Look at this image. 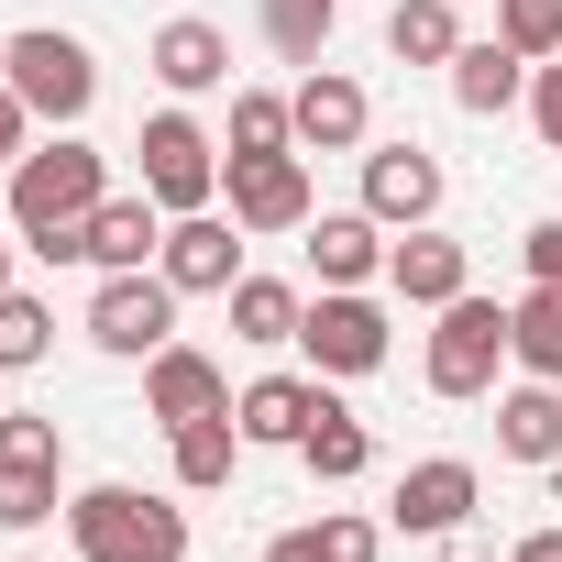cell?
<instances>
[{
    "instance_id": "obj_1",
    "label": "cell",
    "mask_w": 562,
    "mask_h": 562,
    "mask_svg": "<svg viewBox=\"0 0 562 562\" xmlns=\"http://www.w3.org/2000/svg\"><path fill=\"white\" fill-rule=\"evenodd\" d=\"M67 540H78V562H188V507H166L144 485H78Z\"/></svg>"
},
{
    "instance_id": "obj_2",
    "label": "cell",
    "mask_w": 562,
    "mask_h": 562,
    "mask_svg": "<svg viewBox=\"0 0 562 562\" xmlns=\"http://www.w3.org/2000/svg\"><path fill=\"white\" fill-rule=\"evenodd\" d=\"M100 199H111V166H100V144H78V133H56V144H34V155L12 166V232H23V243L78 232Z\"/></svg>"
},
{
    "instance_id": "obj_3",
    "label": "cell",
    "mask_w": 562,
    "mask_h": 562,
    "mask_svg": "<svg viewBox=\"0 0 562 562\" xmlns=\"http://www.w3.org/2000/svg\"><path fill=\"white\" fill-rule=\"evenodd\" d=\"M0 89H12V100H23L34 122L78 133V122H89V100H100V56H89L78 34L34 23V34H12V45H0Z\"/></svg>"
},
{
    "instance_id": "obj_4",
    "label": "cell",
    "mask_w": 562,
    "mask_h": 562,
    "mask_svg": "<svg viewBox=\"0 0 562 562\" xmlns=\"http://www.w3.org/2000/svg\"><path fill=\"white\" fill-rule=\"evenodd\" d=\"M496 364H518V342H507V310L496 299H452L441 310V331H430V397H496Z\"/></svg>"
},
{
    "instance_id": "obj_5",
    "label": "cell",
    "mask_w": 562,
    "mask_h": 562,
    "mask_svg": "<svg viewBox=\"0 0 562 562\" xmlns=\"http://www.w3.org/2000/svg\"><path fill=\"white\" fill-rule=\"evenodd\" d=\"M56 474H67L56 419L0 408V529H45V518H56Z\"/></svg>"
},
{
    "instance_id": "obj_6",
    "label": "cell",
    "mask_w": 562,
    "mask_h": 562,
    "mask_svg": "<svg viewBox=\"0 0 562 562\" xmlns=\"http://www.w3.org/2000/svg\"><path fill=\"white\" fill-rule=\"evenodd\" d=\"M133 155H144V199H155V210H210V199H221V166H232L188 111H155Z\"/></svg>"
},
{
    "instance_id": "obj_7",
    "label": "cell",
    "mask_w": 562,
    "mask_h": 562,
    "mask_svg": "<svg viewBox=\"0 0 562 562\" xmlns=\"http://www.w3.org/2000/svg\"><path fill=\"white\" fill-rule=\"evenodd\" d=\"M89 342L100 353H166L177 342V288H166V276L155 265H133V276H100V299H89Z\"/></svg>"
},
{
    "instance_id": "obj_8",
    "label": "cell",
    "mask_w": 562,
    "mask_h": 562,
    "mask_svg": "<svg viewBox=\"0 0 562 562\" xmlns=\"http://www.w3.org/2000/svg\"><path fill=\"white\" fill-rule=\"evenodd\" d=\"M155 276H166L177 299H232V288H243V221H221V210H177Z\"/></svg>"
},
{
    "instance_id": "obj_9",
    "label": "cell",
    "mask_w": 562,
    "mask_h": 562,
    "mask_svg": "<svg viewBox=\"0 0 562 562\" xmlns=\"http://www.w3.org/2000/svg\"><path fill=\"white\" fill-rule=\"evenodd\" d=\"M299 353H310L321 375H375V364H386V310H375L364 288H321L310 321H299Z\"/></svg>"
},
{
    "instance_id": "obj_10",
    "label": "cell",
    "mask_w": 562,
    "mask_h": 562,
    "mask_svg": "<svg viewBox=\"0 0 562 562\" xmlns=\"http://www.w3.org/2000/svg\"><path fill=\"white\" fill-rule=\"evenodd\" d=\"M221 199H232V221L243 232H310V155H243V166H221Z\"/></svg>"
},
{
    "instance_id": "obj_11",
    "label": "cell",
    "mask_w": 562,
    "mask_h": 562,
    "mask_svg": "<svg viewBox=\"0 0 562 562\" xmlns=\"http://www.w3.org/2000/svg\"><path fill=\"white\" fill-rule=\"evenodd\" d=\"M364 210H375L386 232H419V221L441 210V155H430V144H375V155H364Z\"/></svg>"
},
{
    "instance_id": "obj_12",
    "label": "cell",
    "mask_w": 562,
    "mask_h": 562,
    "mask_svg": "<svg viewBox=\"0 0 562 562\" xmlns=\"http://www.w3.org/2000/svg\"><path fill=\"white\" fill-rule=\"evenodd\" d=\"M474 496H485V485H474V463H463V452H430V463H408V474H397V507H386V518H397L408 540H441V529H463V518H474Z\"/></svg>"
},
{
    "instance_id": "obj_13",
    "label": "cell",
    "mask_w": 562,
    "mask_h": 562,
    "mask_svg": "<svg viewBox=\"0 0 562 562\" xmlns=\"http://www.w3.org/2000/svg\"><path fill=\"white\" fill-rule=\"evenodd\" d=\"M166 254V210L133 188V199H100L89 221H78V265H100V276H133V265H155Z\"/></svg>"
},
{
    "instance_id": "obj_14",
    "label": "cell",
    "mask_w": 562,
    "mask_h": 562,
    "mask_svg": "<svg viewBox=\"0 0 562 562\" xmlns=\"http://www.w3.org/2000/svg\"><path fill=\"white\" fill-rule=\"evenodd\" d=\"M386 288H397L408 310H452V299L474 288V254H463L452 232H430V221H419L408 243H386Z\"/></svg>"
},
{
    "instance_id": "obj_15",
    "label": "cell",
    "mask_w": 562,
    "mask_h": 562,
    "mask_svg": "<svg viewBox=\"0 0 562 562\" xmlns=\"http://www.w3.org/2000/svg\"><path fill=\"white\" fill-rule=\"evenodd\" d=\"M321 397H331L321 375H254V386L232 397V419H243V441H254V452H299V441H310V419H321Z\"/></svg>"
},
{
    "instance_id": "obj_16",
    "label": "cell",
    "mask_w": 562,
    "mask_h": 562,
    "mask_svg": "<svg viewBox=\"0 0 562 562\" xmlns=\"http://www.w3.org/2000/svg\"><path fill=\"white\" fill-rule=\"evenodd\" d=\"M288 111H299V144H310V155H353V144L375 133V100H364L342 67H310Z\"/></svg>"
},
{
    "instance_id": "obj_17",
    "label": "cell",
    "mask_w": 562,
    "mask_h": 562,
    "mask_svg": "<svg viewBox=\"0 0 562 562\" xmlns=\"http://www.w3.org/2000/svg\"><path fill=\"white\" fill-rule=\"evenodd\" d=\"M221 408H232V375H221L210 353L166 342V353L144 364V419H166V430H177V419H221Z\"/></svg>"
},
{
    "instance_id": "obj_18",
    "label": "cell",
    "mask_w": 562,
    "mask_h": 562,
    "mask_svg": "<svg viewBox=\"0 0 562 562\" xmlns=\"http://www.w3.org/2000/svg\"><path fill=\"white\" fill-rule=\"evenodd\" d=\"M310 276H321V288L386 276V221L375 210H310Z\"/></svg>"
},
{
    "instance_id": "obj_19",
    "label": "cell",
    "mask_w": 562,
    "mask_h": 562,
    "mask_svg": "<svg viewBox=\"0 0 562 562\" xmlns=\"http://www.w3.org/2000/svg\"><path fill=\"white\" fill-rule=\"evenodd\" d=\"M155 78H166L177 100L232 89V34H221V23H199V12H188V23H166V34H155Z\"/></svg>"
},
{
    "instance_id": "obj_20",
    "label": "cell",
    "mask_w": 562,
    "mask_h": 562,
    "mask_svg": "<svg viewBox=\"0 0 562 562\" xmlns=\"http://www.w3.org/2000/svg\"><path fill=\"white\" fill-rule=\"evenodd\" d=\"M518 100H529V56H518L507 34H485V45H463V56H452V111L496 122V111H518Z\"/></svg>"
},
{
    "instance_id": "obj_21",
    "label": "cell",
    "mask_w": 562,
    "mask_h": 562,
    "mask_svg": "<svg viewBox=\"0 0 562 562\" xmlns=\"http://www.w3.org/2000/svg\"><path fill=\"white\" fill-rule=\"evenodd\" d=\"M496 452L507 463H562V386H540V375L496 386Z\"/></svg>"
},
{
    "instance_id": "obj_22",
    "label": "cell",
    "mask_w": 562,
    "mask_h": 562,
    "mask_svg": "<svg viewBox=\"0 0 562 562\" xmlns=\"http://www.w3.org/2000/svg\"><path fill=\"white\" fill-rule=\"evenodd\" d=\"M254 441H243V419L221 408V419H177L166 430V463H177V485L188 496H210V485H232V463H243Z\"/></svg>"
},
{
    "instance_id": "obj_23",
    "label": "cell",
    "mask_w": 562,
    "mask_h": 562,
    "mask_svg": "<svg viewBox=\"0 0 562 562\" xmlns=\"http://www.w3.org/2000/svg\"><path fill=\"white\" fill-rule=\"evenodd\" d=\"M299 463L321 474V485H353L364 463H375V430L342 408V397H321V419H310V441H299Z\"/></svg>"
},
{
    "instance_id": "obj_24",
    "label": "cell",
    "mask_w": 562,
    "mask_h": 562,
    "mask_svg": "<svg viewBox=\"0 0 562 562\" xmlns=\"http://www.w3.org/2000/svg\"><path fill=\"white\" fill-rule=\"evenodd\" d=\"M386 56H397V67H452V56H463L452 0H397V12H386Z\"/></svg>"
},
{
    "instance_id": "obj_25",
    "label": "cell",
    "mask_w": 562,
    "mask_h": 562,
    "mask_svg": "<svg viewBox=\"0 0 562 562\" xmlns=\"http://www.w3.org/2000/svg\"><path fill=\"white\" fill-rule=\"evenodd\" d=\"M375 551H386L375 518H310V529H276L265 540V562H375Z\"/></svg>"
},
{
    "instance_id": "obj_26",
    "label": "cell",
    "mask_w": 562,
    "mask_h": 562,
    "mask_svg": "<svg viewBox=\"0 0 562 562\" xmlns=\"http://www.w3.org/2000/svg\"><path fill=\"white\" fill-rule=\"evenodd\" d=\"M299 321H310V299L288 276H243L232 288V342H299Z\"/></svg>"
},
{
    "instance_id": "obj_27",
    "label": "cell",
    "mask_w": 562,
    "mask_h": 562,
    "mask_svg": "<svg viewBox=\"0 0 562 562\" xmlns=\"http://www.w3.org/2000/svg\"><path fill=\"white\" fill-rule=\"evenodd\" d=\"M507 342H518V375L562 386V288H529V299L507 310Z\"/></svg>"
},
{
    "instance_id": "obj_28",
    "label": "cell",
    "mask_w": 562,
    "mask_h": 562,
    "mask_svg": "<svg viewBox=\"0 0 562 562\" xmlns=\"http://www.w3.org/2000/svg\"><path fill=\"white\" fill-rule=\"evenodd\" d=\"M288 144H299V111L288 100H276V89H232V144H221L232 166L243 155H288Z\"/></svg>"
},
{
    "instance_id": "obj_29",
    "label": "cell",
    "mask_w": 562,
    "mask_h": 562,
    "mask_svg": "<svg viewBox=\"0 0 562 562\" xmlns=\"http://www.w3.org/2000/svg\"><path fill=\"white\" fill-rule=\"evenodd\" d=\"M331 23H342V0H265V45L288 56V67H321Z\"/></svg>"
},
{
    "instance_id": "obj_30",
    "label": "cell",
    "mask_w": 562,
    "mask_h": 562,
    "mask_svg": "<svg viewBox=\"0 0 562 562\" xmlns=\"http://www.w3.org/2000/svg\"><path fill=\"white\" fill-rule=\"evenodd\" d=\"M45 353H56V310L23 299V288H0V375H23V364H45Z\"/></svg>"
},
{
    "instance_id": "obj_31",
    "label": "cell",
    "mask_w": 562,
    "mask_h": 562,
    "mask_svg": "<svg viewBox=\"0 0 562 562\" xmlns=\"http://www.w3.org/2000/svg\"><path fill=\"white\" fill-rule=\"evenodd\" d=\"M496 34L540 67V56H562V0H496Z\"/></svg>"
},
{
    "instance_id": "obj_32",
    "label": "cell",
    "mask_w": 562,
    "mask_h": 562,
    "mask_svg": "<svg viewBox=\"0 0 562 562\" xmlns=\"http://www.w3.org/2000/svg\"><path fill=\"white\" fill-rule=\"evenodd\" d=\"M529 122H540V144L562 155V56H540V67H529Z\"/></svg>"
},
{
    "instance_id": "obj_33",
    "label": "cell",
    "mask_w": 562,
    "mask_h": 562,
    "mask_svg": "<svg viewBox=\"0 0 562 562\" xmlns=\"http://www.w3.org/2000/svg\"><path fill=\"white\" fill-rule=\"evenodd\" d=\"M518 265H529V288H562V221H529L518 232Z\"/></svg>"
},
{
    "instance_id": "obj_34",
    "label": "cell",
    "mask_w": 562,
    "mask_h": 562,
    "mask_svg": "<svg viewBox=\"0 0 562 562\" xmlns=\"http://www.w3.org/2000/svg\"><path fill=\"white\" fill-rule=\"evenodd\" d=\"M23 155H34V111H23V100H12V89H0V177H12V166H23Z\"/></svg>"
},
{
    "instance_id": "obj_35",
    "label": "cell",
    "mask_w": 562,
    "mask_h": 562,
    "mask_svg": "<svg viewBox=\"0 0 562 562\" xmlns=\"http://www.w3.org/2000/svg\"><path fill=\"white\" fill-rule=\"evenodd\" d=\"M507 562H562V529H529V540H518Z\"/></svg>"
},
{
    "instance_id": "obj_36",
    "label": "cell",
    "mask_w": 562,
    "mask_h": 562,
    "mask_svg": "<svg viewBox=\"0 0 562 562\" xmlns=\"http://www.w3.org/2000/svg\"><path fill=\"white\" fill-rule=\"evenodd\" d=\"M0 288H12V232H0Z\"/></svg>"
}]
</instances>
